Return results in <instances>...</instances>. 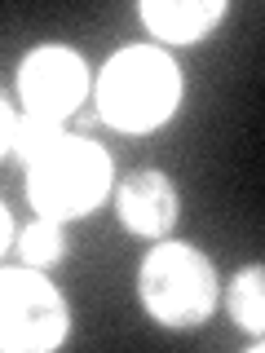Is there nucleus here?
Returning <instances> with one entry per match:
<instances>
[{
    "label": "nucleus",
    "instance_id": "nucleus-10",
    "mask_svg": "<svg viewBox=\"0 0 265 353\" xmlns=\"http://www.w3.org/2000/svg\"><path fill=\"white\" fill-rule=\"evenodd\" d=\"M18 252H22V261H27L31 270L53 265V261L62 256V225H58V221H49V216H36L18 234Z\"/></svg>",
    "mask_w": 265,
    "mask_h": 353
},
{
    "label": "nucleus",
    "instance_id": "nucleus-6",
    "mask_svg": "<svg viewBox=\"0 0 265 353\" xmlns=\"http://www.w3.org/2000/svg\"><path fill=\"white\" fill-rule=\"evenodd\" d=\"M115 212L124 221L128 234L137 239H164L177 225V212H181V199H177L173 181L159 168H137L119 181L115 190Z\"/></svg>",
    "mask_w": 265,
    "mask_h": 353
},
{
    "label": "nucleus",
    "instance_id": "nucleus-4",
    "mask_svg": "<svg viewBox=\"0 0 265 353\" xmlns=\"http://www.w3.org/2000/svg\"><path fill=\"white\" fill-rule=\"evenodd\" d=\"M71 331L62 292L31 265L0 270V349L49 353Z\"/></svg>",
    "mask_w": 265,
    "mask_h": 353
},
{
    "label": "nucleus",
    "instance_id": "nucleus-2",
    "mask_svg": "<svg viewBox=\"0 0 265 353\" xmlns=\"http://www.w3.org/2000/svg\"><path fill=\"white\" fill-rule=\"evenodd\" d=\"M137 296H141V309L159 327H177V331L199 327L213 318V309L221 301L217 265L195 243L164 239L146 252V261L137 270Z\"/></svg>",
    "mask_w": 265,
    "mask_h": 353
},
{
    "label": "nucleus",
    "instance_id": "nucleus-5",
    "mask_svg": "<svg viewBox=\"0 0 265 353\" xmlns=\"http://www.w3.org/2000/svg\"><path fill=\"white\" fill-rule=\"evenodd\" d=\"M84 97H88V66L66 44H40V49H31L22 58V66H18L22 115L66 124L84 106Z\"/></svg>",
    "mask_w": 265,
    "mask_h": 353
},
{
    "label": "nucleus",
    "instance_id": "nucleus-1",
    "mask_svg": "<svg viewBox=\"0 0 265 353\" xmlns=\"http://www.w3.org/2000/svg\"><path fill=\"white\" fill-rule=\"evenodd\" d=\"M181 102V71L164 49L128 44L97 75V115L119 132H155Z\"/></svg>",
    "mask_w": 265,
    "mask_h": 353
},
{
    "label": "nucleus",
    "instance_id": "nucleus-11",
    "mask_svg": "<svg viewBox=\"0 0 265 353\" xmlns=\"http://www.w3.org/2000/svg\"><path fill=\"white\" fill-rule=\"evenodd\" d=\"M14 124H18V110L5 102V93H0V154L14 150Z\"/></svg>",
    "mask_w": 265,
    "mask_h": 353
},
{
    "label": "nucleus",
    "instance_id": "nucleus-8",
    "mask_svg": "<svg viewBox=\"0 0 265 353\" xmlns=\"http://www.w3.org/2000/svg\"><path fill=\"white\" fill-rule=\"evenodd\" d=\"M226 309L243 331H252V336L261 340V327H265V270L261 265H248V270H239L235 279H230Z\"/></svg>",
    "mask_w": 265,
    "mask_h": 353
},
{
    "label": "nucleus",
    "instance_id": "nucleus-12",
    "mask_svg": "<svg viewBox=\"0 0 265 353\" xmlns=\"http://www.w3.org/2000/svg\"><path fill=\"white\" fill-rule=\"evenodd\" d=\"M9 239H14V221H9V208L0 203V252L9 248Z\"/></svg>",
    "mask_w": 265,
    "mask_h": 353
},
{
    "label": "nucleus",
    "instance_id": "nucleus-3",
    "mask_svg": "<svg viewBox=\"0 0 265 353\" xmlns=\"http://www.w3.org/2000/svg\"><path fill=\"white\" fill-rule=\"evenodd\" d=\"M110 154L88 137H62L44 159L27 168V199L49 221L88 216L110 194Z\"/></svg>",
    "mask_w": 265,
    "mask_h": 353
},
{
    "label": "nucleus",
    "instance_id": "nucleus-7",
    "mask_svg": "<svg viewBox=\"0 0 265 353\" xmlns=\"http://www.w3.org/2000/svg\"><path fill=\"white\" fill-rule=\"evenodd\" d=\"M137 18L159 44H195L226 18V0H146Z\"/></svg>",
    "mask_w": 265,
    "mask_h": 353
},
{
    "label": "nucleus",
    "instance_id": "nucleus-9",
    "mask_svg": "<svg viewBox=\"0 0 265 353\" xmlns=\"http://www.w3.org/2000/svg\"><path fill=\"white\" fill-rule=\"evenodd\" d=\"M66 137V128L58 124V119H40V115H18V124H14V154L22 163H36L44 159L58 141Z\"/></svg>",
    "mask_w": 265,
    "mask_h": 353
}]
</instances>
